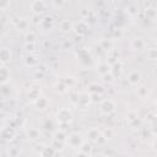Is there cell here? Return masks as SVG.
Here are the masks:
<instances>
[{"label": "cell", "instance_id": "cell-45", "mask_svg": "<svg viewBox=\"0 0 157 157\" xmlns=\"http://www.w3.org/2000/svg\"><path fill=\"white\" fill-rule=\"evenodd\" d=\"M44 147H45V145H43V144H37L36 146H34V152L37 153V155H42V152H43V150H44Z\"/></svg>", "mask_w": 157, "mask_h": 157}, {"label": "cell", "instance_id": "cell-17", "mask_svg": "<svg viewBox=\"0 0 157 157\" xmlns=\"http://www.w3.org/2000/svg\"><path fill=\"white\" fill-rule=\"evenodd\" d=\"M26 96H27V99L33 103V102L40 96V88H39L38 86H32V87L27 88Z\"/></svg>", "mask_w": 157, "mask_h": 157}, {"label": "cell", "instance_id": "cell-43", "mask_svg": "<svg viewBox=\"0 0 157 157\" xmlns=\"http://www.w3.org/2000/svg\"><path fill=\"white\" fill-rule=\"evenodd\" d=\"M52 2H53V6L55 7V9H61V7H64V5L67 2L66 0H52Z\"/></svg>", "mask_w": 157, "mask_h": 157}, {"label": "cell", "instance_id": "cell-48", "mask_svg": "<svg viewBox=\"0 0 157 157\" xmlns=\"http://www.w3.org/2000/svg\"><path fill=\"white\" fill-rule=\"evenodd\" d=\"M43 128H44L45 130H52V129L54 128L53 121H52V120H49V119H47V120L43 123Z\"/></svg>", "mask_w": 157, "mask_h": 157}, {"label": "cell", "instance_id": "cell-16", "mask_svg": "<svg viewBox=\"0 0 157 157\" xmlns=\"http://www.w3.org/2000/svg\"><path fill=\"white\" fill-rule=\"evenodd\" d=\"M141 78H142V75H141V72L139 70H132L128 75V82L130 85H132V86L139 85L140 81H141Z\"/></svg>", "mask_w": 157, "mask_h": 157}, {"label": "cell", "instance_id": "cell-15", "mask_svg": "<svg viewBox=\"0 0 157 157\" xmlns=\"http://www.w3.org/2000/svg\"><path fill=\"white\" fill-rule=\"evenodd\" d=\"M11 80V72L6 65L0 66V85H6Z\"/></svg>", "mask_w": 157, "mask_h": 157}, {"label": "cell", "instance_id": "cell-4", "mask_svg": "<svg viewBox=\"0 0 157 157\" xmlns=\"http://www.w3.org/2000/svg\"><path fill=\"white\" fill-rule=\"evenodd\" d=\"M85 142L83 137L81 134L78 132H71L67 135V140H66V145L74 150H78L81 147V145Z\"/></svg>", "mask_w": 157, "mask_h": 157}, {"label": "cell", "instance_id": "cell-50", "mask_svg": "<svg viewBox=\"0 0 157 157\" xmlns=\"http://www.w3.org/2000/svg\"><path fill=\"white\" fill-rule=\"evenodd\" d=\"M151 146H152V150L157 152V136L153 139V141H152V145H151Z\"/></svg>", "mask_w": 157, "mask_h": 157}, {"label": "cell", "instance_id": "cell-7", "mask_svg": "<svg viewBox=\"0 0 157 157\" xmlns=\"http://www.w3.org/2000/svg\"><path fill=\"white\" fill-rule=\"evenodd\" d=\"M23 63L27 67H37L38 65H40V59L36 53H29L25 56Z\"/></svg>", "mask_w": 157, "mask_h": 157}, {"label": "cell", "instance_id": "cell-59", "mask_svg": "<svg viewBox=\"0 0 157 157\" xmlns=\"http://www.w3.org/2000/svg\"><path fill=\"white\" fill-rule=\"evenodd\" d=\"M66 1H70V0H66Z\"/></svg>", "mask_w": 157, "mask_h": 157}, {"label": "cell", "instance_id": "cell-3", "mask_svg": "<svg viewBox=\"0 0 157 157\" xmlns=\"http://www.w3.org/2000/svg\"><path fill=\"white\" fill-rule=\"evenodd\" d=\"M17 135V131H16V128L12 126V125H5L0 129V136L2 139V141L5 142H11L15 140Z\"/></svg>", "mask_w": 157, "mask_h": 157}, {"label": "cell", "instance_id": "cell-31", "mask_svg": "<svg viewBox=\"0 0 157 157\" xmlns=\"http://www.w3.org/2000/svg\"><path fill=\"white\" fill-rule=\"evenodd\" d=\"M58 153V151L50 145V146H45L44 147V150H43V152H42V157H53V156H55Z\"/></svg>", "mask_w": 157, "mask_h": 157}, {"label": "cell", "instance_id": "cell-8", "mask_svg": "<svg viewBox=\"0 0 157 157\" xmlns=\"http://www.w3.org/2000/svg\"><path fill=\"white\" fill-rule=\"evenodd\" d=\"M31 11L32 13H43L47 11V4L44 0H33L31 2Z\"/></svg>", "mask_w": 157, "mask_h": 157}, {"label": "cell", "instance_id": "cell-33", "mask_svg": "<svg viewBox=\"0 0 157 157\" xmlns=\"http://www.w3.org/2000/svg\"><path fill=\"white\" fill-rule=\"evenodd\" d=\"M136 93H137V96H139L140 98H146V97L148 96L150 91H148L147 86H145V85H141V86H139V87L136 88Z\"/></svg>", "mask_w": 157, "mask_h": 157}, {"label": "cell", "instance_id": "cell-5", "mask_svg": "<svg viewBox=\"0 0 157 157\" xmlns=\"http://www.w3.org/2000/svg\"><path fill=\"white\" fill-rule=\"evenodd\" d=\"M29 22L26 17H13L12 18V25L16 31L18 32H27L29 27Z\"/></svg>", "mask_w": 157, "mask_h": 157}, {"label": "cell", "instance_id": "cell-58", "mask_svg": "<svg viewBox=\"0 0 157 157\" xmlns=\"http://www.w3.org/2000/svg\"><path fill=\"white\" fill-rule=\"evenodd\" d=\"M155 44H156V47H157V38H156V40H155Z\"/></svg>", "mask_w": 157, "mask_h": 157}, {"label": "cell", "instance_id": "cell-10", "mask_svg": "<svg viewBox=\"0 0 157 157\" xmlns=\"http://www.w3.org/2000/svg\"><path fill=\"white\" fill-rule=\"evenodd\" d=\"M39 26L44 31H52L55 27V20H54V17L52 15H47V16L43 17V20H42Z\"/></svg>", "mask_w": 157, "mask_h": 157}, {"label": "cell", "instance_id": "cell-2", "mask_svg": "<svg viewBox=\"0 0 157 157\" xmlns=\"http://www.w3.org/2000/svg\"><path fill=\"white\" fill-rule=\"evenodd\" d=\"M74 119V114L69 108H60L56 112V121L58 124H70Z\"/></svg>", "mask_w": 157, "mask_h": 157}, {"label": "cell", "instance_id": "cell-20", "mask_svg": "<svg viewBox=\"0 0 157 157\" xmlns=\"http://www.w3.org/2000/svg\"><path fill=\"white\" fill-rule=\"evenodd\" d=\"M96 70L101 76H103V75H105V74L112 71V65L109 63H107V61H99L96 65Z\"/></svg>", "mask_w": 157, "mask_h": 157}, {"label": "cell", "instance_id": "cell-11", "mask_svg": "<svg viewBox=\"0 0 157 157\" xmlns=\"http://www.w3.org/2000/svg\"><path fill=\"white\" fill-rule=\"evenodd\" d=\"M130 47L134 52H142L146 48V42L141 37H135V38H132Z\"/></svg>", "mask_w": 157, "mask_h": 157}, {"label": "cell", "instance_id": "cell-44", "mask_svg": "<svg viewBox=\"0 0 157 157\" xmlns=\"http://www.w3.org/2000/svg\"><path fill=\"white\" fill-rule=\"evenodd\" d=\"M10 7V0H0V10L6 11Z\"/></svg>", "mask_w": 157, "mask_h": 157}, {"label": "cell", "instance_id": "cell-51", "mask_svg": "<svg viewBox=\"0 0 157 157\" xmlns=\"http://www.w3.org/2000/svg\"><path fill=\"white\" fill-rule=\"evenodd\" d=\"M90 13H91V11H88V10H86V9H83V10L81 11V15L83 16V18H86V17H87Z\"/></svg>", "mask_w": 157, "mask_h": 157}, {"label": "cell", "instance_id": "cell-32", "mask_svg": "<svg viewBox=\"0 0 157 157\" xmlns=\"http://www.w3.org/2000/svg\"><path fill=\"white\" fill-rule=\"evenodd\" d=\"M25 42L26 43H36L37 42V34L33 31H27L25 32Z\"/></svg>", "mask_w": 157, "mask_h": 157}, {"label": "cell", "instance_id": "cell-36", "mask_svg": "<svg viewBox=\"0 0 157 157\" xmlns=\"http://www.w3.org/2000/svg\"><path fill=\"white\" fill-rule=\"evenodd\" d=\"M90 99H91V103L98 104V103H101L104 98H103V94H101V93H90Z\"/></svg>", "mask_w": 157, "mask_h": 157}, {"label": "cell", "instance_id": "cell-28", "mask_svg": "<svg viewBox=\"0 0 157 157\" xmlns=\"http://www.w3.org/2000/svg\"><path fill=\"white\" fill-rule=\"evenodd\" d=\"M145 16L147 20H156L157 18V9L153 7V6H150V7H146L145 9Z\"/></svg>", "mask_w": 157, "mask_h": 157}, {"label": "cell", "instance_id": "cell-47", "mask_svg": "<svg viewBox=\"0 0 157 157\" xmlns=\"http://www.w3.org/2000/svg\"><path fill=\"white\" fill-rule=\"evenodd\" d=\"M1 96L4 98H6L7 96H10V90H7V83L6 85H1Z\"/></svg>", "mask_w": 157, "mask_h": 157}, {"label": "cell", "instance_id": "cell-55", "mask_svg": "<svg viewBox=\"0 0 157 157\" xmlns=\"http://www.w3.org/2000/svg\"><path fill=\"white\" fill-rule=\"evenodd\" d=\"M152 72H153V76H155V77L157 78V66H156V67L153 69V71H152Z\"/></svg>", "mask_w": 157, "mask_h": 157}, {"label": "cell", "instance_id": "cell-21", "mask_svg": "<svg viewBox=\"0 0 157 157\" xmlns=\"http://www.w3.org/2000/svg\"><path fill=\"white\" fill-rule=\"evenodd\" d=\"M98 45L104 50V52H109L110 49L114 48V40L109 39V38H102L98 42Z\"/></svg>", "mask_w": 157, "mask_h": 157}, {"label": "cell", "instance_id": "cell-34", "mask_svg": "<svg viewBox=\"0 0 157 157\" xmlns=\"http://www.w3.org/2000/svg\"><path fill=\"white\" fill-rule=\"evenodd\" d=\"M102 135L105 137V140H112L114 136H115V131L113 128H105L104 130H102Z\"/></svg>", "mask_w": 157, "mask_h": 157}, {"label": "cell", "instance_id": "cell-46", "mask_svg": "<svg viewBox=\"0 0 157 157\" xmlns=\"http://www.w3.org/2000/svg\"><path fill=\"white\" fill-rule=\"evenodd\" d=\"M137 12H139V11H137V7H136V6L131 5V6H129V7H128V13H129L130 16H132V17H134V16H136V15H137Z\"/></svg>", "mask_w": 157, "mask_h": 157}, {"label": "cell", "instance_id": "cell-9", "mask_svg": "<svg viewBox=\"0 0 157 157\" xmlns=\"http://www.w3.org/2000/svg\"><path fill=\"white\" fill-rule=\"evenodd\" d=\"M91 104V99H90V93H80L77 96V99H76V105L81 109H86L88 108V105Z\"/></svg>", "mask_w": 157, "mask_h": 157}, {"label": "cell", "instance_id": "cell-6", "mask_svg": "<svg viewBox=\"0 0 157 157\" xmlns=\"http://www.w3.org/2000/svg\"><path fill=\"white\" fill-rule=\"evenodd\" d=\"M88 28H90V25L85 21V20H80L78 22L74 23V32L76 36L78 37H83L88 33Z\"/></svg>", "mask_w": 157, "mask_h": 157}, {"label": "cell", "instance_id": "cell-41", "mask_svg": "<svg viewBox=\"0 0 157 157\" xmlns=\"http://www.w3.org/2000/svg\"><path fill=\"white\" fill-rule=\"evenodd\" d=\"M101 77H102V81H103L104 83H112V82L115 80V77L113 76L112 72H108V74H105V75H103V76H101Z\"/></svg>", "mask_w": 157, "mask_h": 157}, {"label": "cell", "instance_id": "cell-18", "mask_svg": "<svg viewBox=\"0 0 157 157\" xmlns=\"http://www.w3.org/2000/svg\"><path fill=\"white\" fill-rule=\"evenodd\" d=\"M101 135H102V130H99L98 128H90L86 131V137L91 142H97V140L101 137Z\"/></svg>", "mask_w": 157, "mask_h": 157}, {"label": "cell", "instance_id": "cell-38", "mask_svg": "<svg viewBox=\"0 0 157 157\" xmlns=\"http://www.w3.org/2000/svg\"><path fill=\"white\" fill-rule=\"evenodd\" d=\"M25 50H26V53L27 54H29V53H36V50H37V43H25Z\"/></svg>", "mask_w": 157, "mask_h": 157}, {"label": "cell", "instance_id": "cell-39", "mask_svg": "<svg viewBox=\"0 0 157 157\" xmlns=\"http://www.w3.org/2000/svg\"><path fill=\"white\" fill-rule=\"evenodd\" d=\"M63 81L67 85V87H69V88L74 87V86H75V83H76V78H75L74 76H65V77L63 78Z\"/></svg>", "mask_w": 157, "mask_h": 157}, {"label": "cell", "instance_id": "cell-52", "mask_svg": "<svg viewBox=\"0 0 157 157\" xmlns=\"http://www.w3.org/2000/svg\"><path fill=\"white\" fill-rule=\"evenodd\" d=\"M114 153H115V152H114V151H110V150L103 151V155H105V156H107V155H108V156H109V155H114Z\"/></svg>", "mask_w": 157, "mask_h": 157}, {"label": "cell", "instance_id": "cell-26", "mask_svg": "<svg viewBox=\"0 0 157 157\" xmlns=\"http://www.w3.org/2000/svg\"><path fill=\"white\" fill-rule=\"evenodd\" d=\"M53 139L54 140H58L60 142H65L66 144V140H67V132L63 129H59L56 130L54 134H53Z\"/></svg>", "mask_w": 157, "mask_h": 157}, {"label": "cell", "instance_id": "cell-27", "mask_svg": "<svg viewBox=\"0 0 157 157\" xmlns=\"http://www.w3.org/2000/svg\"><path fill=\"white\" fill-rule=\"evenodd\" d=\"M87 88H88V93H101V94L104 93V87L99 83H96V82L88 85Z\"/></svg>", "mask_w": 157, "mask_h": 157}, {"label": "cell", "instance_id": "cell-53", "mask_svg": "<svg viewBox=\"0 0 157 157\" xmlns=\"http://www.w3.org/2000/svg\"><path fill=\"white\" fill-rule=\"evenodd\" d=\"M114 36H115V37L118 36V38L121 37V31H120V29H115V31H114Z\"/></svg>", "mask_w": 157, "mask_h": 157}, {"label": "cell", "instance_id": "cell-30", "mask_svg": "<svg viewBox=\"0 0 157 157\" xmlns=\"http://www.w3.org/2000/svg\"><path fill=\"white\" fill-rule=\"evenodd\" d=\"M47 67L45 66H43V65H38L37 66V70H36V72H34V78L38 81V80H42V78H44V76H45V72H47V70H45Z\"/></svg>", "mask_w": 157, "mask_h": 157}, {"label": "cell", "instance_id": "cell-1", "mask_svg": "<svg viewBox=\"0 0 157 157\" xmlns=\"http://www.w3.org/2000/svg\"><path fill=\"white\" fill-rule=\"evenodd\" d=\"M115 109H117V104L110 98H104L99 103V112H101L102 115L109 117V115H112V114L115 113Z\"/></svg>", "mask_w": 157, "mask_h": 157}, {"label": "cell", "instance_id": "cell-49", "mask_svg": "<svg viewBox=\"0 0 157 157\" xmlns=\"http://www.w3.org/2000/svg\"><path fill=\"white\" fill-rule=\"evenodd\" d=\"M151 130H152V132L155 134V135H157V120H155V121H152L151 123Z\"/></svg>", "mask_w": 157, "mask_h": 157}, {"label": "cell", "instance_id": "cell-54", "mask_svg": "<svg viewBox=\"0 0 157 157\" xmlns=\"http://www.w3.org/2000/svg\"><path fill=\"white\" fill-rule=\"evenodd\" d=\"M43 44H44V47H52V43H50V42H48V40H44V43H43Z\"/></svg>", "mask_w": 157, "mask_h": 157}, {"label": "cell", "instance_id": "cell-24", "mask_svg": "<svg viewBox=\"0 0 157 157\" xmlns=\"http://www.w3.org/2000/svg\"><path fill=\"white\" fill-rule=\"evenodd\" d=\"M123 71H124V69H123V64L120 63V60L118 63H115L114 65H112V71L110 72L113 74V76L115 78H120L121 75H123Z\"/></svg>", "mask_w": 157, "mask_h": 157}, {"label": "cell", "instance_id": "cell-13", "mask_svg": "<svg viewBox=\"0 0 157 157\" xmlns=\"http://www.w3.org/2000/svg\"><path fill=\"white\" fill-rule=\"evenodd\" d=\"M49 99L45 97V96H39L34 102H33V105L36 107V109H38V110H45L48 107H49Z\"/></svg>", "mask_w": 157, "mask_h": 157}, {"label": "cell", "instance_id": "cell-42", "mask_svg": "<svg viewBox=\"0 0 157 157\" xmlns=\"http://www.w3.org/2000/svg\"><path fill=\"white\" fill-rule=\"evenodd\" d=\"M50 145H52V146H53V147L59 152V151H61V150L64 148L65 142H60V141H58V140H54V139H53V142H52Z\"/></svg>", "mask_w": 157, "mask_h": 157}, {"label": "cell", "instance_id": "cell-56", "mask_svg": "<svg viewBox=\"0 0 157 157\" xmlns=\"http://www.w3.org/2000/svg\"><path fill=\"white\" fill-rule=\"evenodd\" d=\"M155 112V114H156V118H157V108H156V110H153Z\"/></svg>", "mask_w": 157, "mask_h": 157}, {"label": "cell", "instance_id": "cell-14", "mask_svg": "<svg viewBox=\"0 0 157 157\" xmlns=\"http://www.w3.org/2000/svg\"><path fill=\"white\" fill-rule=\"evenodd\" d=\"M58 28L63 34H69L70 32L74 31V22H71L70 20H63L59 23Z\"/></svg>", "mask_w": 157, "mask_h": 157}, {"label": "cell", "instance_id": "cell-40", "mask_svg": "<svg viewBox=\"0 0 157 157\" xmlns=\"http://www.w3.org/2000/svg\"><path fill=\"white\" fill-rule=\"evenodd\" d=\"M7 155H9V157H17L21 155V150L18 147H10L7 150Z\"/></svg>", "mask_w": 157, "mask_h": 157}, {"label": "cell", "instance_id": "cell-37", "mask_svg": "<svg viewBox=\"0 0 157 157\" xmlns=\"http://www.w3.org/2000/svg\"><path fill=\"white\" fill-rule=\"evenodd\" d=\"M43 17H44V16H42L40 13H32L29 21H31V23H33V25H36V26H39L40 22H42V20H43Z\"/></svg>", "mask_w": 157, "mask_h": 157}, {"label": "cell", "instance_id": "cell-35", "mask_svg": "<svg viewBox=\"0 0 157 157\" xmlns=\"http://www.w3.org/2000/svg\"><path fill=\"white\" fill-rule=\"evenodd\" d=\"M126 120L129 121V124H131V123L139 120V114H137V112H136V110H129V112L126 113Z\"/></svg>", "mask_w": 157, "mask_h": 157}, {"label": "cell", "instance_id": "cell-22", "mask_svg": "<svg viewBox=\"0 0 157 157\" xmlns=\"http://www.w3.org/2000/svg\"><path fill=\"white\" fill-rule=\"evenodd\" d=\"M53 90H54V92H55V93L64 94V93H66V92L69 91V87H67V85H66L63 80H60V81H58V82H55V83H54Z\"/></svg>", "mask_w": 157, "mask_h": 157}, {"label": "cell", "instance_id": "cell-12", "mask_svg": "<svg viewBox=\"0 0 157 157\" xmlns=\"http://www.w3.org/2000/svg\"><path fill=\"white\" fill-rule=\"evenodd\" d=\"M12 59V52L10 48L7 47H2L0 50V63L1 65H6L7 63H10Z\"/></svg>", "mask_w": 157, "mask_h": 157}, {"label": "cell", "instance_id": "cell-19", "mask_svg": "<svg viewBox=\"0 0 157 157\" xmlns=\"http://www.w3.org/2000/svg\"><path fill=\"white\" fill-rule=\"evenodd\" d=\"M92 150H93V146H92V142L90 141H85L82 145H81V147L78 148V152H77V155H80V156H91L92 155Z\"/></svg>", "mask_w": 157, "mask_h": 157}, {"label": "cell", "instance_id": "cell-29", "mask_svg": "<svg viewBox=\"0 0 157 157\" xmlns=\"http://www.w3.org/2000/svg\"><path fill=\"white\" fill-rule=\"evenodd\" d=\"M146 58L150 61H157V47H150V48H147Z\"/></svg>", "mask_w": 157, "mask_h": 157}, {"label": "cell", "instance_id": "cell-23", "mask_svg": "<svg viewBox=\"0 0 157 157\" xmlns=\"http://www.w3.org/2000/svg\"><path fill=\"white\" fill-rule=\"evenodd\" d=\"M107 63H109L110 65H114L115 63H118L119 61V53L113 48V49H110L109 52H107V60H105Z\"/></svg>", "mask_w": 157, "mask_h": 157}, {"label": "cell", "instance_id": "cell-25", "mask_svg": "<svg viewBox=\"0 0 157 157\" xmlns=\"http://www.w3.org/2000/svg\"><path fill=\"white\" fill-rule=\"evenodd\" d=\"M40 137V131L37 128H29L27 130V139L29 141H37Z\"/></svg>", "mask_w": 157, "mask_h": 157}, {"label": "cell", "instance_id": "cell-57", "mask_svg": "<svg viewBox=\"0 0 157 157\" xmlns=\"http://www.w3.org/2000/svg\"><path fill=\"white\" fill-rule=\"evenodd\" d=\"M155 104H156V107H157V97H156V99H155Z\"/></svg>", "mask_w": 157, "mask_h": 157}]
</instances>
